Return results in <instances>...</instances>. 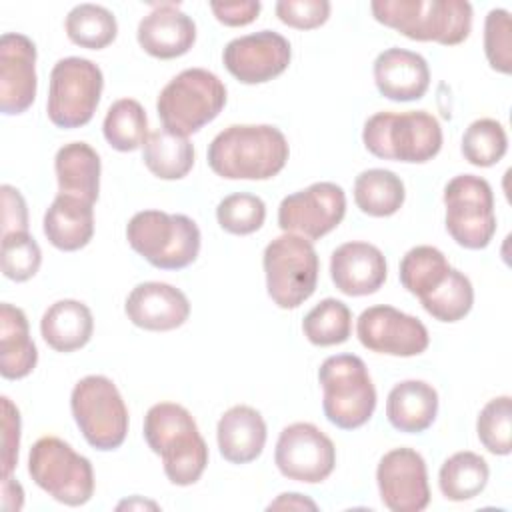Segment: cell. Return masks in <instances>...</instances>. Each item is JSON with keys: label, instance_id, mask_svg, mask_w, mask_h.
Here are the masks:
<instances>
[{"label": "cell", "instance_id": "cell-1", "mask_svg": "<svg viewBox=\"0 0 512 512\" xmlns=\"http://www.w3.org/2000/svg\"><path fill=\"white\" fill-rule=\"evenodd\" d=\"M288 140L270 124H232L208 146V166L226 180H268L288 162Z\"/></svg>", "mask_w": 512, "mask_h": 512}, {"label": "cell", "instance_id": "cell-2", "mask_svg": "<svg viewBox=\"0 0 512 512\" xmlns=\"http://www.w3.org/2000/svg\"><path fill=\"white\" fill-rule=\"evenodd\" d=\"M144 440L162 458L166 478L176 486L200 480L208 466V446L192 414L176 402H158L144 416Z\"/></svg>", "mask_w": 512, "mask_h": 512}, {"label": "cell", "instance_id": "cell-3", "mask_svg": "<svg viewBox=\"0 0 512 512\" xmlns=\"http://www.w3.org/2000/svg\"><path fill=\"white\" fill-rule=\"evenodd\" d=\"M372 16L418 42L456 46L470 36L472 4L466 0H374Z\"/></svg>", "mask_w": 512, "mask_h": 512}, {"label": "cell", "instance_id": "cell-4", "mask_svg": "<svg viewBox=\"0 0 512 512\" xmlns=\"http://www.w3.org/2000/svg\"><path fill=\"white\" fill-rule=\"evenodd\" d=\"M362 142L376 158L424 164L440 152L442 128L426 110L376 112L364 122Z\"/></svg>", "mask_w": 512, "mask_h": 512}, {"label": "cell", "instance_id": "cell-5", "mask_svg": "<svg viewBox=\"0 0 512 512\" xmlns=\"http://www.w3.org/2000/svg\"><path fill=\"white\" fill-rule=\"evenodd\" d=\"M126 240L136 254L160 270H182L200 252V228L186 214L136 212L126 224Z\"/></svg>", "mask_w": 512, "mask_h": 512}, {"label": "cell", "instance_id": "cell-6", "mask_svg": "<svg viewBox=\"0 0 512 512\" xmlns=\"http://www.w3.org/2000/svg\"><path fill=\"white\" fill-rule=\"evenodd\" d=\"M226 106L224 82L206 68H186L158 94L156 112L162 128L190 136L210 124Z\"/></svg>", "mask_w": 512, "mask_h": 512}, {"label": "cell", "instance_id": "cell-7", "mask_svg": "<svg viewBox=\"0 0 512 512\" xmlns=\"http://www.w3.org/2000/svg\"><path fill=\"white\" fill-rule=\"evenodd\" d=\"M322 410L342 430L364 426L376 408V388L364 360L356 354L328 356L318 368Z\"/></svg>", "mask_w": 512, "mask_h": 512}, {"label": "cell", "instance_id": "cell-8", "mask_svg": "<svg viewBox=\"0 0 512 512\" xmlns=\"http://www.w3.org/2000/svg\"><path fill=\"white\" fill-rule=\"evenodd\" d=\"M70 410L84 440L102 452L116 450L128 434V408L116 384L90 374L78 380L70 394Z\"/></svg>", "mask_w": 512, "mask_h": 512}, {"label": "cell", "instance_id": "cell-9", "mask_svg": "<svg viewBox=\"0 0 512 512\" xmlns=\"http://www.w3.org/2000/svg\"><path fill=\"white\" fill-rule=\"evenodd\" d=\"M266 290L278 308L294 310L316 290L318 254L312 242L300 234L284 232L274 238L262 256Z\"/></svg>", "mask_w": 512, "mask_h": 512}, {"label": "cell", "instance_id": "cell-10", "mask_svg": "<svg viewBox=\"0 0 512 512\" xmlns=\"http://www.w3.org/2000/svg\"><path fill=\"white\" fill-rule=\"evenodd\" d=\"M28 474L38 488L66 506H82L94 494L90 460L56 436H42L32 444Z\"/></svg>", "mask_w": 512, "mask_h": 512}, {"label": "cell", "instance_id": "cell-11", "mask_svg": "<svg viewBox=\"0 0 512 512\" xmlns=\"http://www.w3.org/2000/svg\"><path fill=\"white\" fill-rule=\"evenodd\" d=\"M104 76L98 64L88 58L68 56L50 72L46 112L58 128H80L88 124L98 108Z\"/></svg>", "mask_w": 512, "mask_h": 512}, {"label": "cell", "instance_id": "cell-12", "mask_svg": "<svg viewBox=\"0 0 512 512\" xmlns=\"http://www.w3.org/2000/svg\"><path fill=\"white\" fill-rule=\"evenodd\" d=\"M446 230L452 240L468 250L490 244L496 232L492 186L474 174H458L444 188Z\"/></svg>", "mask_w": 512, "mask_h": 512}, {"label": "cell", "instance_id": "cell-13", "mask_svg": "<svg viewBox=\"0 0 512 512\" xmlns=\"http://www.w3.org/2000/svg\"><path fill=\"white\" fill-rule=\"evenodd\" d=\"M274 462L288 480L318 484L334 472L336 448L318 426L294 422L280 432Z\"/></svg>", "mask_w": 512, "mask_h": 512}, {"label": "cell", "instance_id": "cell-14", "mask_svg": "<svg viewBox=\"0 0 512 512\" xmlns=\"http://www.w3.org/2000/svg\"><path fill=\"white\" fill-rule=\"evenodd\" d=\"M346 214V194L334 182H314L288 194L278 206V226L284 232L320 240L332 232Z\"/></svg>", "mask_w": 512, "mask_h": 512}, {"label": "cell", "instance_id": "cell-15", "mask_svg": "<svg viewBox=\"0 0 512 512\" xmlns=\"http://www.w3.org/2000/svg\"><path fill=\"white\" fill-rule=\"evenodd\" d=\"M356 334L360 344L370 352L402 358L418 356L430 344L422 320L386 304L362 310L356 320Z\"/></svg>", "mask_w": 512, "mask_h": 512}, {"label": "cell", "instance_id": "cell-16", "mask_svg": "<svg viewBox=\"0 0 512 512\" xmlns=\"http://www.w3.org/2000/svg\"><path fill=\"white\" fill-rule=\"evenodd\" d=\"M376 484L382 504L392 512H420L430 504L426 462L414 448L386 452L376 468Z\"/></svg>", "mask_w": 512, "mask_h": 512}, {"label": "cell", "instance_id": "cell-17", "mask_svg": "<svg viewBox=\"0 0 512 512\" xmlns=\"http://www.w3.org/2000/svg\"><path fill=\"white\" fill-rule=\"evenodd\" d=\"M292 58L290 42L274 32L260 30L238 36L224 46L222 62L242 84H264L280 76Z\"/></svg>", "mask_w": 512, "mask_h": 512}, {"label": "cell", "instance_id": "cell-18", "mask_svg": "<svg viewBox=\"0 0 512 512\" xmlns=\"http://www.w3.org/2000/svg\"><path fill=\"white\" fill-rule=\"evenodd\" d=\"M38 88L36 44L20 34L6 32L0 38V110L6 116L26 112Z\"/></svg>", "mask_w": 512, "mask_h": 512}, {"label": "cell", "instance_id": "cell-19", "mask_svg": "<svg viewBox=\"0 0 512 512\" xmlns=\"http://www.w3.org/2000/svg\"><path fill=\"white\" fill-rule=\"evenodd\" d=\"M124 312L128 320L152 332H168L180 328L190 316L186 294L166 282H140L126 298Z\"/></svg>", "mask_w": 512, "mask_h": 512}, {"label": "cell", "instance_id": "cell-20", "mask_svg": "<svg viewBox=\"0 0 512 512\" xmlns=\"http://www.w3.org/2000/svg\"><path fill=\"white\" fill-rule=\"evenodd\" d=\"M386 276V258L370 242H344L330 256V278L346 296L374 294L382 288Z\"/></svg>", "mask_w": 512, "mask_h": 512}, {"label": "cell", "instance_id": "cell-21", "mask_svg": "<svg viewBox=\"0 0 512 512\" xmlns=\"http://www.w3.org/2000/svg\"><path fill=\"white\" fill-rule=\"evenodd\" d=\"M140 48L160 60L184 56L196 42V24L176 4H156L138 24Z\"/></svg>", "mask_w": 512, "mask_h": 512}, {"label": "cell", "instance_id": "cell-22", "mask_svg": "<svg viewBox=\"0 0 512 512\" xmlns=\"http://www.w3.org/2000/svg\"><path fill=\"white\" fill-rule=\"evenodd\" d=\"M372 74L378 92L394 102L420 100L430 86V68L424 56L398 46L376 56Z\"/></svg>", "mask_w": 512, "mask_h": 512}, {"label": "cell", "instance_id": "cell-23", "mask_svg": "<svg viewBox=\"0 0 512 512\" xmlns=\"http://www.w3.org/2000/svg\"><path fill=\"white\" fill-rule=\"evenodd\" d=\"M266 422L262 414L246 404L228 408L216 426V440L222 458L230 464L256 460L266 444Z\"/></svg>", "mask_w": 512, "mask_h": 512}, {"label": "cell", "instance_id": "cell-24", "mask_svg": "<svg viewBox=\"0 0 512 512\" xmlns=\"http://www.w3.org/2000/svg\"><path fill=\"white\" fill-rule=\"evenodd\" d=\"M94 204L72 196L58 194L44 212L42 228L48 242L62 250L74 252L84 248L94 236Z\"/></svg>", "mask_w": 512, "mask_h": 512}, {"label": "cell", "instance_id": "cell-25", "mask_svg": "<svg viewBox=\"0 0 512 512\" xmlns=\"http://www.w3.org/2000/svg\"><path fill=\"white\" fill-rule=\"evenodd\" d=\"M438 414V392L424 380H402L386 398V418L398 432L420 434Z\"/></svg>", "mask_w": 512, "mask_h": 512}, {"label": "cell", "instance_id": "cell-26", "mask_svg": "<svg viewBox=\"0 0 512 512\" xmlns=\"http://www.w3.org/2000/svg\"><path fill=\"white\" fill-rule=\"evenodd\" d=\"M94 332L90 308L74 298L56 300L46 308L40 320L44 342L56 352H74L84 348Z\"/></svg>", "mask_w": 512, "mask_h": 512}, {"label": "cell", "instance_id": "cell-27", "mask_svg": "<svg viewBox=\"0 0 512 512\" xmlns=\"http://www.w3.org/2000/svg\"><path fill=\"white\" fill-rule=\"evenodd\" d=\"M38 362V350L30 338L28 318L22 308L0 304V374L6 380L28 376Z\"/></svg>", "mask_w": 512, "mask_h": 512}, {"label": "cell", "instance_id": "cell-28", "mask_svg": "<svg viewBox=\"0 0 512 512\" xmlns=\"http://www.w3.org/2000/svg\"><path fill=\"white\" fill-rule=\"evenodd\" d=\"M100 170V156L86 142H70L56 152L54 172L62 194L94 204L100 192Z\"/></svg>", "mask_w": 512, "mask_h": 512}, {"label": "cell", "instance_id": "cell-29", "mask_svg": "<svg viewBox=\"0 0 512 512\" xmlns=\"http://www.w3.org/2000/svg\"><path fill=\"white\" fill-rule=\"evenodd\" d=\"M404 198V182L392 170L368 168L354 180V202L368 216H392L402 208Z\"/></svg>", "mask_w": 512, "mask_h": 512}, {"label": "cell", "instance_id": "cell-30", "mask_svg": "<svg viewBox=\"0 0 512 512\" xmlns=\"http://www.w3.org/2000/svg\"><path fill=\"white\" fill-rule=\"evenodd\" d=\"M146 168L160 180H180L194 166V146L186 136L168 130L150 132L142 146Z\"/></svg>", "mask_w": 512, "mask_h": 512}, {"label": "cell", "instance_id": "cell-31", "mask_svg": "<svg viewBox=\"0 0 512 512\" xmlns=\"http://www.w3.org/2000/svg\"><path fill=\"white\" fill-rule=\"evenodd\" d=\"M488 462L470 450H462L446 458L438 472V486L446 500L466 502L476 498L488 484Z\"/></svg>", "mask_w": 512, "mask_h": 512}, {"label": "cell", "instance_id": "cell-32", "mask_svg": "<svg viewBox=\"0 0 512 512\" xmlns=\"http://www.w3.org/2000/svg\"><path fill=\"white\" fill-rule=\"evenodd\" d=\"M106 142L118 152H132L144 146L148 138V116L134 98L116 100L102 122Z\"/></svg>", "mask_w": 512, "mask_h": 512}, {"label": "cell", "instance_id": "cell-33", "mask_svg": "<svg viewBox=\"0 0 512 512\" xmlns=\"http://www.w3.org/2000/svg\"><path fill=\"white\" fill-rule=\"evenodd\" d=\"M450 268L442 250L422 244L402 256L398 276L410 294L422 298L440 286Z\"/></svg>", "mask_w": 512, "mask_h": 512}, {"label": "cell", "instance_id": "cell-34", "mask_svg": "<svg viewBox=\"0 0 512 512\" xmlns=\"http://www.w3.org/2000/svg\"><path fill=\"white\" fill-rule=\"evenodd\" d=\"M66 34L70 42L88 50H102L116 40V16L100 4H78L66 16Z\"/></svg>", "mask_w": 512, "mask_h": 512}, {"label": "cell", "instance_id": "cell-35", "mask_svg": "<svg viewBox=\"0 0 512 512\" xmlns=\"http://www.w3.org/2000/svg\"><path fill=\"white\" fill-rule=\"evenodd\" d=\"M420 304L432 318L440 322H458L472 310V282L464 272L450 268L440 286L430 294L422 296Z\"/></svg>", "mask_w": 512, "mask_h": 512}, {"label": "cell", "instance_id": "cell-36", "mask_svg": "<svg viewBox=\"0 0 512 512\" xmlns=\"http://www.w3.org/2000/svg\"><path fill=\"white\" fill-rule=\"evenodd\" d=\"M302 332L314 346L344 344L352 332V312L342 300L324 298L304 316Z\"/></svg>", "mask_w": 512, "mask_h": 512}, {"label": "cell", "instance_id": "cell-37", "mask_svg": "<svg viewBox=\"0 0 512 512\" xmlns=\"http://www.w3.org/2000/svg\"><path fill=\"white\" fill-rule=\"evenodd\" d=\"M460 150L464 160H468L472 166H494L508 150L506 130L494 118H478L464 130Z\"/></svg>", "mask_w": 512, "mask_h": 512}, {"label": "cell", "instance_id": "cell-38", "mask_svg": "<svg viewBox=\"0 0 512 512\" xmlns=\"http://www.w3.org/2000/svg\"><path fill=\"white\" fill-rule=\"evenodd\" d=\"M476 432L490 454L508 456L512 450V398L488 400L476 418Z\"/></svg>", "mask_w": 512, "mask_h": 512}, {"label": "cell", "instance_id": "cell-39", "mask_svg": "<svg viewBox=\"0 0 512 512\" xmlns=\"http://www.w3.org/2000/svg\"><path fill=\"white\" fill-rule=\"evenodd\" d=\"M216 220L222 230L236 236H246L262 228L266 220V204L256 194L236 192L218 202Z\"/></svg>", "mask_w": 512, "mask_h": 512}, {"label": "cell", "instance_id": "cell-40", "mask_svg": "<svg viewBox=\"0 0 512 512\" xmlns=\"http://www.w3.org/2000/svg\"><path fill=\"white\" fill-rule=\"evenodd\" d=\"M42 264V250L28 232L2 236V272L8 280L26 282Z\"/></svg>", "mask_w": 512, "mask_h": 512}, {"label": "cell", "instance_id": "cell-41", "mask_svg": "<svg viewBox=\"0 0 512 512\" xmlns=\"http://www.w3.org/2000/svg\"><path fill=\"white\" fill-rule=\"evenodd\" d=\"M484 54L496 72L510 74L512 70V24L510 12L492 8L484 20Z\"/></svg>", "mask_w": 512, "mask_h": 512}, {"label": "cell", "instance_id": "cell-42", "mask_svg": "<svg viewBox=\"0 0 512 512\" xmlns=\"http://www.w3.org/2000/svg\"><path fill=\"white\" fill-rule=\"evenodd\" d=\"M328 0H278L274 10L282 24L296 30H312L322 26L330 16Z\"/></svg>", "mask_w": 512, "mask_h": 512}, {"label": "cell", "instance_id": "cell-43", "mask_svg": "<svg viewBox=\"0 0 512 512\" xmlns=\"http://www.w3.org/2000/svg\"><path fill=\"white\" fill-rule=\"evenodd\" d=\"M20 412L8 396H2V476H10L18 464Z\"/></svg>", "mask_w": 512, "mask_h": 512}, {"label": "cell", "instance_id": "cell-44", "mask_svg": "<svg viewBox=\"0 0 512 512\" xmlns=\"http://www.w3.org/2000/svg\"><path fill=\"white\" fill-rule=\"evenodd\" d=\"M2 236L10 232H28V208L20 194L10 184H2Z\"/></svg>", "mask_w": 512, "mask_h": 512}, {"label": "cell", "instance_id": "cell-45", "mask_svg": "<svg viewBox=\"0 0 512 512\" xmlns=\"http://www.w3.org/2000/svg\"><path fill=\"white\" fill-rule=\"evenodd\" d=\"M262 4L258 0H242V2H210V10L216 20L224 26H246L254 22L260 14Z\"/></svg>", "mask_w": 512, "mask_h": 512}, {"label": "cell", "instance_id": "cell-46", "mask_svg": "<svg viewBox=\"0 0 512 512\" xmlns=\"http://www.w3.org/2000/svg\"><path fill=\"white\" fill-rule=\"evenodd\" d=\"M0 506L2 510L14 512L20 510L24 506V490L22 484L18 480L10 476H2V498H0Z\"/></svg>", "mask_w": 512, "mask_h": 512}, {"label": "cell", "instance_id": "cell-47", "mask_svg": "<svg viewBox=\"0 0 512 512\" xmlns=\"http://www.w3.org/2000/svg\"><path fill=\"white\" fill-rule=\"evenodd\" d=\"M272 508H282V510H316L318 506H316V502L314 500H310V498H306L304 494H298V492H284V494H280L274 502H270L268 504V510H272Z\"/></svg>", "mask_w": 512, "mask_h": 512}]
</instances>
